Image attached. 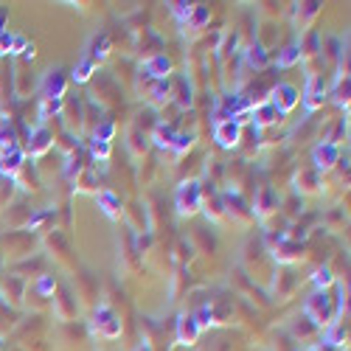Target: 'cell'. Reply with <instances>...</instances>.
<instances>
[{"mask_svg":"<svg viewBox=\"0 0 351 351\" xmlns=\"http://www.w3.org/2000/svg\"><path fill=\"white\" fill-rule=\"evenodd\" d=\"M304 315H306V320H312V326H317V329L332 326L337 320V315H335V298L329 295V289H315L312 295H306Z\"/></svg>","mask_w":351,"mask_h":351,"instance_id":"1","label":"cell"},{"mask_svg":"<svg viewBox=\"0 0 351 351\" xmlns=\"http://www.w3.org/2000/svg\"><path fill=\"white\" fill-rule=\"evenodd\" d=\"M174 208L180 217H194L202 208V186L197 180H186L174 191Z\"/></svg>","mask_w":351,"mask_h":351,"instance_id":"2","label":"cell"},{"mask_svg":"<svg viewBox=\"0 0 351 351\" xmlns=\"http://www.w3.org/2000/svg\"><path fill=\"white\" fill-rule=\"evenodd\" d=\"M281 115H287V112H292L298 104H301V90L295 84H289V82H281V84H276L273 87V93H270V99H267Z\"/></svg>","mask_w":351,"mask_h":351,"instance_id":"3","label":"cell"},{"mask_svg":"<svg viewBox=\"0 0 351 351\" xmlns=\"http://www.w3.org/2000/svg\"><path fill=\"white\" fill-rule=\"evenodd\" d=\"M93 329L101 337L115 340V337H121V320H119V315H115L107 304H99L96 306V315H93Z\"/></svg>","mask_w":351,"mask_h":351,"instance_id":"4","label":"cell"},{"mask_svg":"<svg viewBox=\"0 0 351 351\" xmlns=\"http://www.w3.org/2000/svg\"><path fill=\"white\" fill-rule=\"evenodd\" d=\"M68 90V76L62 68H51L40 82V99H65Z\"/></svg>","mask_w":351,"mask_h":351,"instance_id":"5","label":"cell"},{"mask_svg":"<svg viewBox=\"0 0 351 351\" xmlns=\"http://www.w3.org/2000/svg\"><path fill=\"white\" fill-rule=\"evenodd\" d=\"M214 141L222 146V149H233L242 141V124L233 119H217L214 121Z\"/></svg>","mask_w":351,"mask_h":351,"instance_id":"6","label":"cell"},{"mask_svg":"<svg viewBox=\"0 0 351 351\" xmlns=\"http://www.w3.org/2000/svg\"><path fill=\"white\" fill-rule=\"evenodd\" d=\"M324 99H326V87H324V79L309 73L306 76V87L301 93V101H304V110L306 112H315L317 107H324Z\"/></svg>","mask_w":351,"mask_h":351,"instance_id":"7","label":"cell"},{"mask_svg":"<svg viewBox=\"0 0 351 351\" xmlns=\"http://www.w3.org/2000/svg\"><path fill=\"white\" fill-rule=\"evenodd\" d=\"M53 146V132L45 127V124H40V127H34L32 130V135H28V143H25V155H32V158H40V155H45L48 149Z\"/></svg>","mask_w":351,"mask_h":351,"instance_id":"8","label":"cell"},{"mask_svg":"<svg viewBox=\"0 0 351 351\" xmlns=\"http://www.w3.org/2000/svg\"><path fill=\"white\" fill-rule=\"evenodd\" d=\"M337 160H340V146H337L335 141H324V143H317V146H315L312 163H315L317 171H329Z\"/></svg>","mask_w":351,"mask_h":351,"instance_id":"9","label":"cell"},{"mask_svg":"<svg viewBox=\"0 0 351 351\" xmlns=\"http://www.w3.org/2000/svg\"><path fill=\"white\" fill-rule=\"evenodd\" d=\"M23 163H25V152H23L20 143L9 146V149H0V171H3L6 178H14V174L23 169Z\"/></svg>","mask_w":351,"mask_h":351,"instance_id":"10","label":"cell"},{"mask_svg":"<svg viewBox=\"0 0 351 351\" xmlns=\"http://www.w3.org/2000/svg\"><path fill=\"white\" fill-rule=\"evenodd\" d=\"M141 73H146V76L155 79V82L169 79V73H171V60H169L166 53H155V56H149V60H143Z\"/></svg>","mask_w":351,"mask_h":351,"instance_id":"11","label":"cell"},{"mask_svg":"<svg viewBox=\"0 0 351 351\" xmlns=\"http://www.w3.org/2000/svg\"><path fill=\"white\" fill-rule=\"evenodd\" d=\"M284 119V115L270 104V101H261V104H256L253 107V112H250V121L258 127V130H265V127H273V124H278Z\"/></svg>","mask_w":351,"mask_h":351,"instance_id":"12","label":"cell"},{"mask_svg":"<svg viewBox=\"0 0 351 351\" xmlns=\"http://www.w3.org/2000/svg\"><path fill=\"white\" fill-rule=\"evenodd\" d=\"M199 324H197V317L194 315H183L180 320H178V343L180 346H194L197 343V337H199Z\"/></svg>","mask_w":351,"mask_h":351,"instance_id":"13","label":"cell"},{"mask_svg":"<svg viewBox=\"0 0 351 351\" xmlns=\"http://www.w3.org/2000/svg\"><path fill=\"white\" fill-rule=\"evenodd\" d=\"M107 53H110V37L107 34H96V37H90V43H87L84 60H90L93 65H99V62L107 60Z\"/></svg>","mask_w":351,"mask_h":351,"instance_id":"14","label":"cell"},{"mask_svg":"<svg viewBox=\"0 0 351 351\" xmlns=\"http://www.w3.org/2000/svg\"><path fill=\"white\" fill-rule=\"evenodd\" d=\"M253 206H256L253 214L261 219V217H267V214L278 206V197H276V191H273L270 186H265V189H258V191H256V202H253Z\"/></svg>","mask_w":351,"mask_h":351,"instance_id":"15","label":"cell"},{"mask_svg":"<svg viewBox=\"0 0 351 351\" xmlns=\"http://www.w3.org/2000/svg\"><path fill=\"white\" fill-rule=\"evenodd\" d=\"M301 60H304V43H289L287 48L278 51L276 65H278L281 71H287V68H292V65H298Z\"/></svg>","mask_w":351,"mask_h":351,"instance_id":"16","label":"cell"},{"mask_svg":"<svg viewBox=\"0 0 351 351\" xmlns=\"http://www.w3.org/2000/svg\"><path fill=\"white\" fill-rule=\"evenodd\" d=\"M96 202H99V208H101L110 219H121V199L115 197L112 191H107V189L99 191V194H96Z\"/></svg>","mask_w":351,"mask_h":351,"instance_id":"17","label":"cell"},{"mask_svg":"<svg viewBox=\"0 0 351 351\" xmlns=\"http://www.w3.org/2000/svg\"><path fill=\"white\" fill-rule=\"evenodd\" d=\"M346 340H348V332H346V326L340 324V320H335L332 326L324 329V346L326 348H340V346H346Z\"/></svg>","mask_w":351,"mask_h":351,"instance_id":"18","label":"cell"},{"mask_svg":"<svg viewBox=\"0 0 351 351\" xmlns=\"http://www.w3.org/2000/svg\"><path fill=\"white\" fill-rule=\"evenodd\" d=\"M332 96H335V101H337L340 107H346V110H348V73H346V71H340V73L335 76Z\"/></svg>","mask_w":351,"mask_h":351,"instance_id":"19","label":"cell"},{"mask_svg":"<svg viewBox=\"0 0 351 351\" xmlns=\"http://www.w3.org/2000/svg\"><path fill=\"white\" fill-rule=\"evenodd\" d=\"M245 60H247L253 68H265V65L270 62V53L265 51V45H261V43H253V45L245 51Z\"/></svg>","mask_w":351,"mask_h":351,"instance_id":"20","label":"cell"},{"mask_svg":"<svg viewBox=\"0 0 351 351\" xmlns=\"http://www.w3.org/2000/svg\"><path fill=\"white\" fill-rule=\"evenodd\" d=\"M194 132H174V141H171V146L169 149L174 152V155H183V152H189L191 146H194Z\"/></svg>","mask_w":351,"mask_h":351,"instance_id":"21","label":"cell"},{"mask_svg":"<svg viewBox=\"0 0 351 351\" xmlns=\"http://www.w3.org/2000/svg\"><path fill=\"white\" fill-rule=\"evenodd\" d=\"M93 71H96V65H93L90 60H84V56H82V60L76 62V68L71 71V79H73L76 84H82V82H87V79L93 76Z\"/></svg>","mask_w":351,"mask_h":351,"instance_id":"22","label":"cell"},{"mask_svg":"<svg viewBox=\"0 0 351 351\" xmlns=\"http://www.w3.org/2000/svg\"><path fill=\"white\" fill-rule=\"evenodd\" d=\"M312 281H315V289H329V287L337 284V276L332 273V267H317Z\"/></svg>","mask_w":351,"mask_h":351,"instance_id":"23","label":"cell"},{"mask_svg":"<svg viewBox=\"0 0 351 351\" xmlns=\"http://www.w3.org/2000/svg\"><path fill=\"white\" fill-rule=\"evenodd\" d=\"M62 112V99H43L40 101V124H45L51 115H60Z\"/></svg>","mask_w":351,"mask_h":351,"instance_id":"24","label":"cell"},{"mask_svg":"<svg viewBox=\"0 0 351 351\" xmlns=\"http://www.w3.org/2000/svg\"><path fill=\"white\" fill-rule=\"evenodd\" d=\"M169 93H171V87H169V79H160L152 84V90H149V99L155 104H166L169 101Z\"/></svg>","mask_w":351,"mask_h":351,"instance_id":"25","label":"cell"},{"mask_svg":"<svg viewBox=\"0 0 351 351\" xmlns=\"http://www.w3.org/2000/svg\"><path fill=\"white\" fill-rule=\"evenodd\" d=\"M211 20V12L206 9V6H194V12H191V17H189V28H206V23Z\"/></svg>","mask_w":351,"mask_h":351,"instance_id":"26","label":"cell"},{"mask_svg":"<svg viewBox=\"0 0 351 351\" xmlns=\"http://www.w3.org/2000/svg\"><path fill=\"white\" fill-rule=\"evenodd\" d=\"M169 12L174 14V20H178L180 25H186L189 17H191V12H194V6L191 3H169Z\"/></svg>","mask_w":351,"mask_h":351,"instance_id":"27","label":"cell"},{"mask_svg":"<svg viewBox=\"0 0 351 351\" xmlns=\"http://www.w3.org/2000/svg\"><path fill=\"white\" fill-rule=\"evenodd\" d=\"M171 141H174V130L166 127V124H158V130H155V143L160 146V149H169Z\"/></svg>","mask_w":351,"mask_h":351,"instance_id":"28","label":"cell"},{"mask_svg":"<svg viewBox=\"0 0 351 351\" xmlns=\"http://www.w3.org/2000/svg\"><path fill=\"white\" fill-rule=\"evenodd\" d=\"M37 295H43V298H51L53 292H56V278L53 276H40V281H37Z\"/></svg>","mask_w":351,"mask_h":351,"instance_id":"29","label":"cell"},{"mask_svg":"<svg viewBox=\"0 0 351 351\" xmlns=\"http://www.w3.org/2000/svg\"><path fill=\"white\" fill-rule=\"evenodd\" d=\"M112 135H115V124H112V121H104V124L96 130V138H93V141H104V143H110Z\"/></svg>","mask_w":351,"mask_h":351,"instance_id":"30","label":"cell"},{"mask_svg":"<svg viewBox=\"0 0 351 351\" xmlns=\"http://www.w3.org/2000/svg\"><path fill=\"white\" fill-rule=\"evenodd\" d=\"M93 155L101 158V160H107V158H110V143H104V141H93Z\"/></svg>","mask_w":351,"mask_h":351,"instance_id":"31","label":"cell"},{"mask_svg":"<svg viewBox=\"0 0 351 351\" xmlns=\"http://www.w3.org/2000/svg\"><path fill=\"white\" fill-rule=\"evenodd\" d=\"M25 48H28V40H25L23 34H14V37H12V53H23Z\"/></svg>","mask_w":351,"mask_h":351,"instance_id":"32","label":"cell"},{"mask_svg":"<svg viewBox=\"0 0 351 351\" xmlns=\"http://www.w3.org/2000/svg\"><path fill=\"white\" fill-rule=\"evenodd\" d=\"M48 214H51V211H40V214H34L32 219H28V228H32V230H34V228H37V225H40V222H43V219L48 217Z\"/></svg>","mask_w":351,"mask_h":351,"instance_id":"33","label":"cell"},{"mask_svg":"<svg viewBox=\"0 0 351 351\" xmlns=\"http://www.w3.org/2000/svg\"><path fill=\"white\" fill-rule=\"evenodd\" d=\"M34 53H37V51H34V45H32V43H28V48L23 51V60H34Z\"/></svg>","mask_w":351,"mask_h":351,"instance_id":"34","label":"cell"},{"mask_svg":"<svg viewBox=\"0 0 351 351\" xmlns=\"http://www.w3.org/2000/svg\"><path fill=\"white\" fill-rule=\"evenodd\" d=\"M135 351H152V343H149V340H143V343L135 346Z\"/></svg>","mask_w":351,"mask_h":351,"instance_id":"35","label":"cell"},{"mask_svg":"<svg viewBox=\"0 0 351 351\" xmlns=\"http://www.w3.org/2000/svg\"><path fill=\"white\" fill-rule=\"evenodd\" d=\"M304 351H324V346H309V348H304Z\"/></svg>","mask_w":351,"mask_h":351,"instance_id":"36","label":"cell"}]
</instances>
